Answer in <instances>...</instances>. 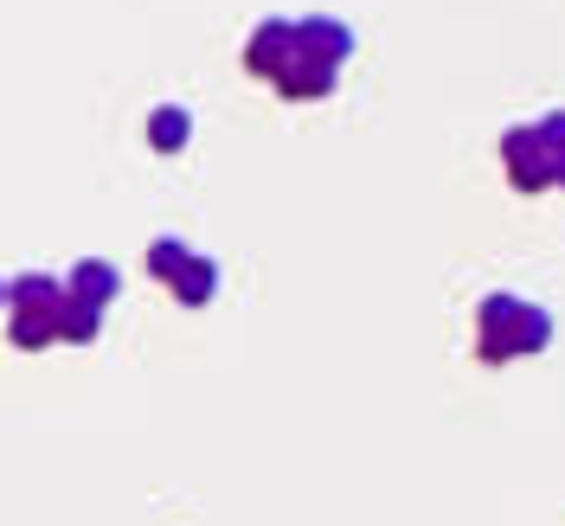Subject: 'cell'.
Segmentation results:
<instances>
[{"label": "cell", "mask_w": 565, "mask_h": 526, "mask_svg": "<svg viewBox=\"0 0 565 526\" xmlns=\"http://www.w3.org/2000/svg\"><path fill=\"white\" fill-rule=\"evenodd\" d=\"M353 52V33L348 26H334V20H270V26H257L245 45V65L257 77H270L282 97H321L328 90V77L334 65Z\"/></svg>", "instance_id": "6da1fadb"}, {"label": "cell", "mask_w": 565, "mask_h": 526, "mask_svg": "<svg viewBox=\"0 0 565 526\" xmlns=\"http://www.w3.org/2000/svg\"><path fill=\"white\" fill-rule=\"evenodd\" d=\"M476 328H482V359L489 366L494 359H514V353L546 347V334H553V321L540 315L533 302H521V296H489Z\"/></svg>", "instance_id": "7a4b0ae2"}, {"label": "cell", "mask_w": 565, "mask_h": 526, "mask_svg": "<svg viewBox=\"0 0 565 526\" xmlns=\"http://www.w3.org/2000/svg\"><path fill=\"white\" fill-rule=\"evenodd\" d=\"M212 289H218V264L212 257H186V270L174 277V296L186 309H200V302H212Z\"/></svg>", "instance_id": "5b68a950"}, {"label": "cell", "mask_w": 565, "mask_h": 526, "mask_svg": "<svg viewBox=\"0 0 565 526\" xmlns=\"http://www.w3.org/2000/svg\"><path fill=\"white\" fill-rule=\"evenodd\" d=\"M97 328H104V309H90V302L65 296V309H58V334H65V341H97Z\"/></svg>", "instance_id": "52a82bcc"}, {"label": "cell", "mask_w": 565, "mask_h": 526, "mask_svg": "<svg viewBox=\"0 0 565 526\" xmlns=\"http://www.w3.org/2000/svg\"><path fill=\"white\" fill-rule=\"evenodd\" d=\"M116 289H122V277H116V264H104V257H84V264L71 270V282H65V296L90 302V309L116 302Z\"/></svg>", "instance_id": "277c9868"}, {"label": "cell", "mask_w": 565, "mask_h": 526, "mask_svg": "<svg viewBox=\"0 0 565 526\" xmlns=\"http://www.w3.org/2000/svg\"><path fill=\"white\" fill-rule=\"evenodd\" d=\"M0 302H7V282H0Z\"/></svg>", "instance_id": "9c48e42d"}, {"label": "cell", "mask_w": 565, "mask_h": 526, "mask_svg": "<svg viewBox=\"0 0 565 526\" xmlns=\"http://www.w3.org/2000/svg\"><path fill=\"white\" fill-rule=\"evenodd\" d=\"M186 136H193V116H186L180 104H168V109H154V116H148V141H154L161 154L186 148Z\"/></svg>", "instance_id": "8992f818"}, {"label": "cell", "mask_w": 565, "mask_h": 526, "mask_svg": "<svg viewBox=\"0 0 565 526\" xmlns=\"http://www.w3.org/2000/svg\"><path fill=\"white\" fill-rule=\"evenodd\" d=\"M186 257H193V250L180 245V238H154V250H148V270H154L161 282H174L180 270H186Z\"/></svg>", "instance_id": "ba28073f"}, {"label": "cell", "mask_w": 565, "mask_h": 526, "mask_svg": "<svg viewBox=\"0 0 565 526\" xmlns=\"http://www.w3.org/2000/svg\"><path fill=\"white\" fill-rule=\"evenodd\" d=\"M7 302H13V347H45L58 341V309H65V282L52 277H20L7 282Z\"/></svg>", "instance_id": "3957f363"}]
</instances>
